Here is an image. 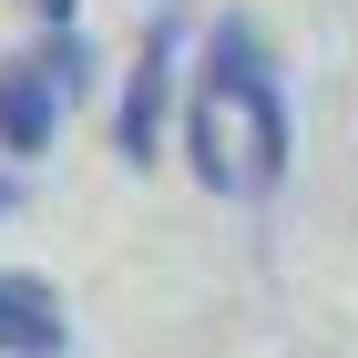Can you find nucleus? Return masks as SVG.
<instances>
[{
	"instance_id": "7ed1b4c3",
	"label": "nucleus",
	"mask_w": 358,
	"mask_h": 358,
	"mask_svg": "<svg viewBox=\"0 0 358 358\" xmlns=\"http://www.w3.org/2000/svg\"><path fill=\"white\" fill-rule=\"evenodd\" d=\"M185 52H194V21H185V10H154L134 72H123V103H113V154H123V164H154V154H164V113H174Z\"/></svg>"
},
{
	"instance_id": "f03ea898",
	"label": "nucleus",
	"mask_w": 358,
	"mask_h": 358,
	"mask_svg": "<svg viewBox=\"0 0 358 358\" xmlns=\"http://www.w3.org/2000/svg\"><path fill=\"white\" fill-rule=\"evenodd\" d=\"M83 72H92L83 31H41L31 52L0 62V154H52L62 113L83 103Z\"/></svg>"
},
{
	"instance_id": "423d86ee",
	"label": "nucleus",
	"mask_w": 358,
	"mask_h": 358,
	"mask_svg": "<svg viewBox=\"0 0 358 358\" xmlns=\"http://www.w3.org/2000/svg\"><path fill=\"white\" fill-rule=\"evenodd\" d=\"M10 205H21V185H10V174H0V215H10Z\"/></svg>"
},
{
	"instance_id": "39448f33",
	"label": "nucleus",
	"mask_w": 358,
	"mask_h": 358,
	"mask_svg": "<svg viewBox=\"0 0 358 358\" xmlns=\"http://www.w3.org/2000/svg\"><path fill=\"white\" fill-rule=\"evenodd\" d=\"M21 10H31L41 31H72V0H21Z\"/></svg>"
},
{
	"instance_id": "f257e3e1",
	"label": "nucleus",
	"mask_w": 358,
	"mask_h": 358,
	"mask_svg": "<svg viewBox=\"0 0 358 358\" xmlns=\"http://www.w3.org/2000/svg\"><path fill=\"white\" fill-rule=\"evenodd\" d=\"M297 154L287 123V83H276L266 41L246 21H215L194 52V103H185V164L205 194H276Z\"/></svg>"
},
{
	"instance_id": "20e7f679",
	"label": "nucleus",
	"mask_w": 358,
	"mask_h": 358,
	"mask_svg": "<svg viewBox=\"0 0 358 358\" xmlns=\"http://www.w3.org/2000/svg\"><path fill=\"white\" fill-rule=\"evenodd\" d=\"M0 358H62V297L21 266H0Z\"/></svg>"
}]
</instances>
